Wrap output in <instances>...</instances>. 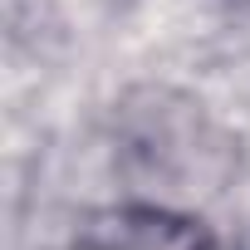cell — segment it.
<instances>
[{"label":"cell","instance_id":"6da1fadb","mask_svg":"<svg viewBox=\"0 0 250 250\" xmlns=\"http://www.w3.org/2000/svg\"><path fill=\"white\" fill-rule=\"evenodd\" d=\"M74 250H221V240L191 211L138 196V201L93 211L79 226Z\"/></svg>","mask_w":250,"mask_h":250}]
</instances>
